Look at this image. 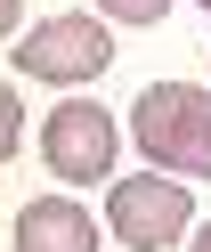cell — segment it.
I'll list each match as a JSON object with an SVG mask.
<instances>
[{
  "mask_svg": "<svg viewBox=\"0 0 211 252\" xmlns=\"http://www.w3.org/2000/svg\"><path fill=\"white\" fill-rule=\"evenodd\" d=\"M16 130H25V114H16V90H0V163L16 155Z\"/></svg>",
  "mask_w": 211,
  "mask_h": 252,
  "instance_id": "7",
  "label": "cell"
},
{
  "mask_svg": "<svg viewBox=\"0 0 211 252\" xmlns=\"http://www.w3.org/2000/svg\"><path fill=\"white\" fill-rule=\"evenodd\" d=\"M41 155H49V171H57V179L97 187V179L114 171V114H106V106H90V98L57 106V114L41 122Z\"/></svg>",
  "mask_w": 211,
  "mask_h": 252,
  "instance_id": "3",
  "label": "cell"
},
{
  "mask_svg": "<svg viewBox=\"0 0 211 252\" xmlns=\"http://www.w3.org/2000/svg\"><path fill=\"white\" fill-rule=\"evenodd\" d=\"M203 8H211V0H203Z\"/></svg>",
  "mask_w": 211,
  "mask_h": 252,
  "instance_id": "10",
  "label": "cell"
},
{
  "mask_svg": "<svg viewBox=\"0 0 211 252\" xmlns=\"http://www.w3.org/2000/svg\"><path fill=\"white\" fill-rule=\"evenodd\" d=\"M97 8H106V17H122V25H154L171 0H97Z\"/></svg>",
  "mask_w": 211,
  "mask_h": 252,
  "instance_id": "6",
  "label": "cell"
},
{
  "mask_svg": "<svg viewBox=\"0 0 211 252\" xmlns=\"http://www.w3.org/2000/svg\"><path fill=\"white\" fill-rule=\"evenodd\" d=\"M187 252H211V220H203V236H195V244H187Z\"/></svg>",
  "mask_w": 211,
  "mask_h": 252,
  "instance_id": "9",
  "label": "cell"
},
{
  "mask_svg": "<svg viewBox=\"0 0 211 252\" xmlns=\"http://www.w3.org/2000/svg\"><path fill=\"white\" fill-rule=\"evenodd\" d=\"M130 138H138L162 171L211 179V90H187V82L138 90V106H130Z\"/></svg>",
  "mask_w": 211,
  "mask_h": 252,
  "instance_id": "1",
  "label": "cell"
},
{
  "mask_svg": "<svg viewBox=\"0 0 211 252\" xmlns=\"http://www.w3.org/2000/svg\"><path fill=\"white\" fill-rule=\"evenodd\" d=\"M16 252H97V228L73 195H41L16 212Z\"/></svg>",
  "mask_w": 211,
  "mask_h": 252,
  "instance_id": "5",
  "label": "cell"
},
{
  "mask_svg": "<svg viewBox=\"0 0 211 252\" xmlns=\"http://www.w3.org/2000/svg\"><path fill=\"white\" fill-rule=\"evenodd\" d=\"M16 17H25V0H0V33H16Z\"/></svg>",
  "mask_w": 211,
  "mask_h": 252,
  "instance_id": "8",
  "label": "cell"
},
{
  "mask_svg": "<svg viewBox=\"0 0 211 252\" xmlns=\"http://www.w3.org/2000/svg\"><path fill=\"white\" fill-rule=\"evenodd\" d=\"M187 187H171V179H122L106 195V220H114V236H122L130 252H171L179 236H187Z\"/></svg>",
  "mask_w": 211,
  "mask_h": 252,
  "instance_id": "4",
  "label": "cell"
},
{
  "mask_svg": "<svg viewBox=\"0 0 211 252\" xmlns=\"http://www.w3.org/2000/svg\"><path fill=\"white\" fill-rule=\"evenodd\" d=\"M16 65H25L32 82H90V73L114 65V33L97 17H49L41 33L16 41Z\"/></svg>",
  "mask_w": 211,
  "mask_h": 252,
  "instance_id": "2",
  "label": "cell"
}]
</instances>
